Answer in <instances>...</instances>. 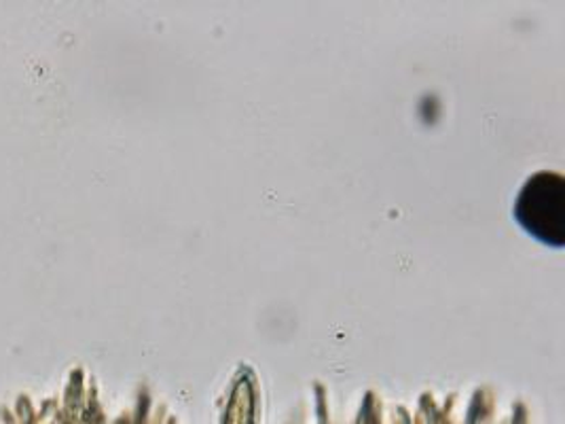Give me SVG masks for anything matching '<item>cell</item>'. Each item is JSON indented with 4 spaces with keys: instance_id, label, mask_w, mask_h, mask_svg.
<instances>
[{
    "instance_id": "cell-1",
    "label": "cell",
    "mask_w": 565,
    "mask_h": 424,
    "mask_svg": "<svg viewBox=\"0 0 565 424\" xmlns=\"http://www.w3.org/2000/svg\"><path fill=\"white\" fill-rule=\"evenodd\" d=\"M519 216L523 225L546 242H562L564 183L559 177L540 174L521 195Z\"/></svg>"
}]
</instances>
